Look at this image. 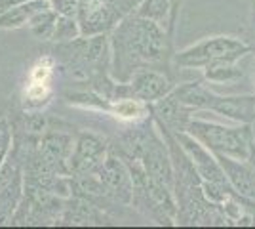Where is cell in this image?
<instances>
[{
	"instance_id": "4fadbf2b",
	"label": "cell",
	"mask_w": 255,
	"mask_h": 229,
	"mask_svg": "<svg viewBox=\"0 0 255 229\" xmlns=\"http://www.w3.org/2000/svg\"><path fill=\"white\" fill-rule=\"evenodd\" d=\"M111 111H113V115L118 117V119H124V120H137L141 117H145V113H147V105H145V101L139 98H122L115 101L113 105H111Z\"/></svg>"
},
{
	"instance_id": "7402d4cb",
	"label": "cell",
	"mask_w": 255,
	"mask_h": 229,
	"mask_svg": "<svg viewBox=\"0 0 255 229\" xmlns=\"http://www.w3.org/2000/svg\"><path fill=\"white\" fill-rule=\"evenodd\" d=\"M50 76H52V67L48 65L46 61H40L38 65L32 67V71H31L32 82H44V84H48Z\"/></svg>"
},
{
	"instance_id": "277c9868",
	"label": "cell",
	"mask_w": 255,
	"mask_h": 229,
	"mask_svg": "<svg viewBox=\"0 0 255 229\" xmlns=\"http://www.w3.org/2000/svg\"><path fill=\"white\" fill-rule=\"evenodd\" d=\"M177 140H179L181 145H183L187 157L191 159L196 174L202 176L204 182L227 184V176H225L223 168H221V164L217 161V157L212 155V149H208L202 142H198L192 134L189 136V134H185V132H179V134H177Z\"/></svg>"
},
{
	"instance_id": "ba28073f",
	"label": "cell",
	"mask_w": 255,
	"mask_h": 229,
	"mask_svg": "<svg viewBox=\"0 0 255 229\" xmlns=\"http://www.w3.org/2000/svg\"><path fill=\"white\" fill-rule=\"evenodd\" d=\"M170 82L164 75H160L156 71L150 69H139L133 73L131 78V92L133 96L143 101H156L164 98L166 94H170Z\"/></svg>"
},
{
	"instance_id": "9c48e42d",
	"label": "cell",
	"mask_w": 255,
	"mask_h": 229,
	"mask_svg": "<svg viewBox=\"0 0 255 229\" xmlns=\"http://www.w3.org/2000/svg\"><path fill=\"white\" fill-rule=\"evenodd\" d=\"M78 13L88 33H99L113 21V10L107 0H80Z\"/></svg>"
},
{
	"instance_id": "d6986e66",
	"label": "cell",
	"mask_w": 255,
	"mask_h": 229,
	"mask_svg": "<svg viewBox=\"0 0 255 229\" xmlns=\"http://www.w3.org/2000/svg\"><path fill=\"white\" fill-rule=\"evenodd\" d=\"M50 4L55 13L67 17H75L80 8V0H50Z\"/></svg>"
},
{
	"instance_id": "ac0fdd59",
	"label": "cell",
	"mask_w": 255,
	"mask_h": 229,
	"mask_svg": "<svg viewBox=\"0 0 255 229\" xmlns=\"http://www.w3.org/2000/svg\"><path fill=\"white\" fill-rule=\"evenodd\" d=\"M78 34V27L73 17H67V15H59L57 21H55V29H53V38H59V40H71L73 36Z\"/></svg>"
},
{
	"instance_id": "e0dca14e",
	"label": "cell",
	"mask_w": 255,
	"mask_h": 229,
	"mask_svg": "<svg viewBox=\"0 0 255 229\" xmlns=\"http://www.w3.org/2000/svg\"><path fill=\"white\" fill-rule=\"evenodd\" d=\"M44 149L52 155L53 159H65V155L71 149L69 138H65L61 134H52L44 140Z\"/></svg>"
},
{
	"instance_id": "9a60e30c",
	"label": "cell",
	"mask_w": 255,
	"mask_h": 229,
	"mask_svg": "<svg viewBox=\"0 0 255 229\" xmlns=\"http://www.w3.org/2000/svg\"><path fill=\"white\" fill-rule=\"evenodd\" d=\"M181 103L175 94H166L164 98L156 99V113L168 124H173L179 130V120H181Z\"/></svg>"
},
{
	"instance_id": "8fae6325",
	"label": "cell",
	"mask_w": 255,
	"mask_h": 229,
	"mask_svg": "<svg viewBox=\"0 0 255 229\" xmlns=\"http://www.w3.org/2000/svg\"><path fill=\"white\" fill-rule=\"evenodd\" d=\"M50 8L48 0H27L17 6H11V10H6L0 15V27L4 29H13V27H21L25 23H29L34 13Z\"/></svg>"
},
{
	"instance_id": "7c38bea8",
	"label": "cell",
	"mask_w": 255,
	"mask_h": 229,
	"mask_svg": "<svg viewBox=\"0 0 255 229\" xmlns=\"http://www.w3.org/2000/svg\"><path fill=\"white\" fill-rule=\"evenodd\" d=\"M99 174H101V182L107 187L124 189L126 193H129V174H128L126 166L118 159H113V157L105 159L99 166Z\"/></svg>"
},
{
	"instance_id": "3957f363",
	"label": "cell",
	"mask_w": 255,
	"mask_h": 229,
	"mask_svg": "<svg viewBox=\"0 0 255 229\" xmlns=\"http://www.w3.org/2000/svg\"><path fill=\"white\" fill-rule=\"evenodd\" d=\"M128 48L147 61H158L166 52V34L152 19L141 17L128 31Z\"/></svg>"
},
{
	"instance_id": "8992f818",
	"label": "cell",
	"mask_w": 255,
	"mask_h": 229,
	"mask_svg": "<svg viewBox=\"0 0 255 229\" xmlns=\"http://www.w3.org/2000/svg\"><path fill=\"white\" fill-rule=\"evenodd\" d=\"M105 161V142L96 134H82L76 142L75 151L71 155V166L75 172H92L97 170Z\"/></svg>"
},
{
	"instance_id": "44dd1931",
	"label": "cell",
	"mask_w": 255,
	"mask_h": 229,
	"mask_svg": "<svg viewBox=\"0 0 255 229\" xmlns=\"http://www.w3.org/2000/svg\"><path fill=\"white\" fill-rule=\"evenodd\" d=\"M48 94H50V90H48V84H44V82H32L27 86L25 90V96L32 101H40V99H46L48 98Z\"/></svg>"
},
{
	"instance_id": "5b68a950",
	"label": "cell",
	"mask_w": 255,
	"mask_h": 229,
	"mask_svg": "<svg viewBox=\"0 0 255 229\" xmlns=\"http://www.w3.org/2000/svg\"><path fill=\"white\" fill-rule=\"evenodd\" d=\"M217 161L223 168L227 182L233 186L234 191H238L246 199L255 201V166L246 164L238 159H233L231 155L225 153H215Z\"/></svg>"
},
{
	"instance_id": "d4e9b609",
	"label": "cell",
	"mask_w": 255,
	"mask_h": 229,
	"mask_svg": "<svg viewBox=\"0 0 255 229\" xmlns=\"http://www.w3.org/2000/svg\"><path fill=\"white\" fill-rule=\"evenodd\" d=\"M4 153H6V147L0 149V164H2V159H4Z\"/></svg>"
},
{
	"instance_id": "7a4b0ae2",
	"label": "cell",
	"mask_w": 255,
	"mask_h": 229,
	"mask_svg": "<svg viewBox=\"0 0 255 229\" xmlns=\"http://www.w3.org/2000/svg\"><path fill=\"white\" fill-rule=\"evenodd\" d=\"M250 46L234 36H212L177 54V63L183 67H204L212 61H236Z\"/></svg>"
},
{
	"instance_id": "30bf717a",
	"label": "cell",
	"mask_w": 255,
	"mask_h": 229,
	"mask_svg": "<svg viewBox=\"0 0 255 229\" xmlns=\"http://www.w3.org/2000/svg\"><path fill=\"white\" fill-rule=\"evenodd\" d=\"M143 159H145V170H147V174L171 189V164L166 159L164 149L160 147V143L147 145L145 151H143Z\"/></svg>"
},
{
	"instance_id": "ffe728a7",
	"label": "cell",
	"mask_w": 255,
	"mask_h": 229,
	"mask_svg": "<svg viewBox=\"0 0 255 229\" xmlns=\"http://www.w3.org/2000/svg\"><path fill=\"white\" fill-rule=\"evenodd\" d=\"M103 48H105V40H103V36H94L88 46H86V57L90 59V61H96L99 59L101 55H103Z\"/></svg>"
},
{
	"instance_id": "6da1fadb",
	"label": "cell",
	"mask_w": 255,
	"mask_h": 229,
	"mask_svg": "<svg viewBox=\"0 0 255 229\" xmlns=\"http://www.w3.org/2000/svg\"><path fill=\"white\" fill-rule=\"evenodd\" d=\"M187 130L213 153H225L244 161L250 157V143L254 140L250 126L229 128V126L213 124L206 120H191L187 124Z\"/></svg>"
},
{
	"instance_id": "5bb4252c",
	"label": "cell",
	"mask_w": 255,
	"mask_h": 229,
	"mask_svg": "<svg viewBox=\"0 0 255 229\" xmlns=\"http://www.w3.org/2000/svg\"><path fill=\"white\" fill-rule=\"evenodd\" d=\"M206 69V76L213 82H234L238 78H242V71L234 65V61H212Z\"/></svg>"
},
{
	"instance_id": "52a82bcc",
	"label": "cell",
	"mask_w": 255,
	"mask_h": 229,
	"mask_svg": "<svg viewBox=\"0 0 255 229\" xmlns=\"http://www.w3.org/2000/svg\"><path fill=\"white\" fill-rule=\"evenodd\" d=\"M206 109H212L229 119L252 122L255 119V96L221 98V96H215L213 92H210L208 99H206Z\"/></svg>"
},
{
	"instance_id": "603a6c76",
	"label": "cell",
	"mask_w": 255,
	"mask_h": 229,
	"mask_svg": "<svg viewBox=\"0 0 255 229\" xmlns=\"http://www.w3.org/2000/svg\"><path fill=\"white\" fill-rule=\"evenodd\" d=\"M25 124H27V130L29 132H44L46 130V119H44V115H38V113H34V115H29L27 120H25Z\"/></svg>"
},
{
	"instance_id": "cb8c5ba5",
	"label": "cell",
	"mask_w": 255,
	"mask_h": 229,
	"mask_svg": "<svg viewBox=\"0 0 255 229\" xmlns=\"http://www.w3.org/2000/svg\"><path fill=\"white\" fill-rule=\"evenodd\" d=\"M250 161H252V164L255 166V140H252V143H250V157H248Z\"/></svg>"
},
{
	"instance_id": "2e32d148",
	"label": "cell",
	"mask_w": 255,
	"mask_h": 229,
	"mask_svg": "<svg viewBox=\"0 0 255 229\" xmlns=\"http://www.w3.org/2000/svg\"><path fill=\"white\" fill-rule=\"evenodd\" d=\"M139 15L152 19L158 25H166L168 15H170V0H145Z\"/></svg>"
}]
</instances>
